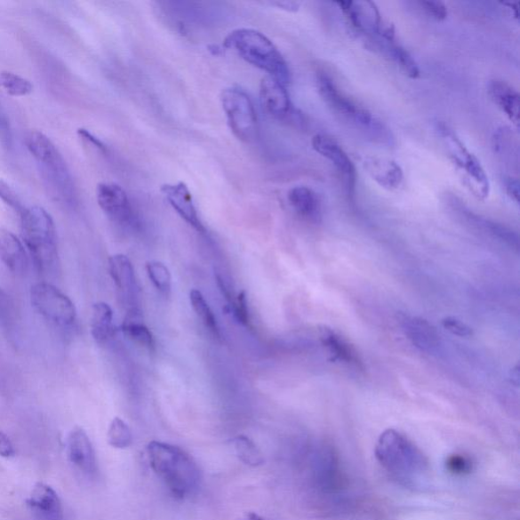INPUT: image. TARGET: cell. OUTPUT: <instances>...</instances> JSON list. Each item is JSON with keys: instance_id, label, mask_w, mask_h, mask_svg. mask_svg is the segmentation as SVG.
Instances as JSON below:
<instances>
[{"instance_id": "9", "label": "cell", "mask_w": 520, "mask_h": 520, "mask_svg": "<svg viewBox=\"0 0 520 520\" xmlns=\"http://www.w3.org/2000/svg\"><path fill=\"white\" fill-rule=\"evenodd\" d=\"M31 302L39 315L57 325L69 326L76 322L75 304L52 284H34L31 289Z\"/></svg>"}, {"instance_id": "43", "label": "cell", "mask_w": 520, "mask_h": 520, "mask_svg": "<svg viewBox=\"0 0 520 520\" xmlns=\"http://www.w3.org/2000/svg\"><path fill=\"white\" fill-rule=\"evenodd\" d=\"M510 376H511V381L512 383H515L516 387H518L519 384V366L516 365V368L512 369V372H510Z\"/></svg>"}, {"instance_id": "32", "label": "cell", "mask_w": 520, "mask_h": 520, "mask_svg": "<svg viewBox=\"0 0 520 520\" xmlns=\"http://www.w3.org/2000/svg\"><path fill=\"white\" fill-rule=\"evenodd\" d=\"M0 199L6 205H9L11 209L18 212L20 216L27 209L17 191L3 180H0Z\"/></svg>"}, {"instance_id": "12", "label": "cell", "mask_w": 520, "mask_h": 520, "mask_svg": "<svg viewBox=\"0 0 520 520\" xmlns=\"http://www.w3.org/2000/svg\"><path fill=\"white\" fill-rule=\"evenodd\" d=\"M67 453L70 464L85 476L97 473V459L88 434L80 427L71 430L67 438Z\"/></svg>"}, {"instance_id": "34", "label": "cell", "mask_w": 520, "mask_h": 520, "mask_svg": "<svg viewBox=\"0 0 520 520\" xmlns=\"http://www.w3.org/2000/svg\"><path fill=\"white\" fill-rule=\"evenodd\" d=\"M441 324L444 327L447 332H450L453 336L460 338H469L474 336V331L472 327H469L461 320L448 316L443 319Z\"/></svg>"}, {"instance_id": "15", "label": "cell", "mask_w": 520, "mask_h": 520, "mask_svg": "<svg viewBox=\"0 0 520 520\" xmlns=\"http://www.w3.org/2000/svg\"><path fill=\"white\" fill-rule=\"evenodd\" d=\"M27 505L37 520H63L60 498L47 484H36L27 500Z\"/></svg>"}, {"instance_id": "37", "label": "cell", "mask_w": 520, "mask_h": 520, "mask_svg": "<svg viewBox=\"0 0 520 520\" xmlns=\"http://www.w3.org/2000/svg\"><path fill=\"white\" fill-rule=\"evenodd\" d=\"M234 316L242 324H247L249 322L247 298L244 291L238 295L237 300L232 306Z\"/></svg>"}, {"instance_id": "36", "label": "cell", "mask_w": 520, "mask_h": 520, "mask_svg": "<svg viewBox=\"0 0 520 520\" xmlns=\"http://www.w3.org/2000/svg\"><path fill=\"white\" fill-rule=\"evenodd\" d=\"M0 141L4 147H11L12 142L10 119L2 104H0Z\"/></svg>"}, {"instance_id": "25", "label": "cell", "mask_w": 520, "mask_h": 520, "mask_svg": "<svg viewBox=\"0 0 520 520\" xmlns=\"http://www.w3.org/2000/svg\"><path fill=\"white\" fill-rule=\"evenodd\" d=\"M124 336L133 343L148 348L152 351L155 348V339L151 331L142 322L140 313L137 310L128 312L123 324Z\"/></svg>"}, {"instance_id": "44", "label": "cell", "mask_w": 520, "mask_h": 520, "mask_svg": "<svg viewBox=\"0 0 520 520\" xmlns=\"http://www.w3.org/2000/svg\"><path fill=\"white\" fill-rule=\"evenodd\" d=\"M241 520H266V519L262 518L258 514H255V512H248V514H246L244 517H242Z\"/></svg>"}, {"instance_id": "6", "label": "cell", "mask_w": 520, "mask_h": 520, "mask_svg": "<svg viewBox=\"0 0 520 520\" xmlns=\"http://www.w3.org/2000/svg\"><path fill=\"white\" fill-rule=\"evenodd\" d=\"M20 217L21 237L40 272L52 269L59 259L56 228L52 216L40 206L27 208Z\"/></svg>"}, {"instance_id": "35", "label": "cell", "mask_w": 520, "mask_h": 520, "mask_svg": "<svg viewBox=\"0 0 520 520\" xmlns=\"http://www.w3.org/2000/svg\"><path fill=\"white\" fill-rule=\"evenodd\" d=\"M419 5L429 17L437 20H444L448 16L447 7L441 2H420Z\"/></svg>"}, {"instance_id": "33", "label": "cell", "mask_w": 520, "mask_h": 520, "mask_svg": "<svg viewBox=\"0 0 520 520\" xmlns=\"http://www.w3.org/2000/svg\"><path fill=\"white\" fill-rule=\"evenodd\" d=\"M446 468L453 475L464 476L472 472L473 464L466 455L452 454L446 460Z\"/></svg>"}, {"instance_id": "24", "label": "cell", "mask_w": 520, "mask_h": 520, "mask_svg": "<svg viewBox=\"0 0 520 520\" xmlns=\"http://www.w3.org/2000/svg\"><path fill=\"white\" fill-rule=\"evenodd\" d=\"M92 336L99 345L108 343L113 336V310L110 305L98 302L92 306L91 319Z\"/></svg>"}, {"instance_id": "20", "label": "cell", "mask_w": 520, "mask_h": 520, "mask_svg": "<svg viewBox=\"0 0 520 520\" xmlns=\"http://www.w3.org/2000/svg\"><path fill=\"white\" fill-rule=\"evenodd\" d=\"M491 99L511 123L519 125L520 97L518 92L507 82L495 80L489 84Z\"/></svg>"}, {"instance_id": "21", "label": "cell", "mask_w": 520, "mask_h": 520, "mask_svg": "<svg viewBox=\"0 0 520 520\" xmlns=\"http://www.w3.org/2000/svg\"><path fill=\"white\" fill-rule=\"evenodd\" d=\"M320 340L327 353L330 354L331 361L343 363L348 366L361 368V361L357 352L347 340L332 330H324Z\"/></svg>"}, {"instance_id": "39", "label": "cell", "mask_w": 520, "mask_h": 520, "mask_svg": "<svg viewBox=\"0 0 520 520\" xmlns=\"http://www.w3.org/2000/svg\"><path fill=\"white\" fill-rule=\"evenodd\" d=\"M16 455V450L9 436L3 431H0V457L11 459Z\"/></svg>"}, {"instance_id": "30", "label": "cell", "mask_w": 520, "mask_h": 520, "mask_svg": "<svg viewBox=\"0 0 520 520\" xmlns=\"http://www.w3.org/2000/svg\"><path fill=\"white\" fill-rule=\"evenodd\" d=\"M0 88H3L7 94L13 97H25L33 92V84L27 78L11 71L0 73Z\"/></svg>"}, {"instance_id": "13", "label": "cell", "mask_w": 520, "mask_h": 520, "mask_svg": "<svg viewBox=\"0 0 520 520\" xmlns=\"http://www.w3.org/2000/svg\"><path fill=\"white\" fill-rule=\"evenodd\" d=\"M260 104L268 116L277 119L287 118L293 112L286 85L272 76L262 78L260 88Z\"/></svg>"}, {"instance_id": "1", "label": "cell", "mask_w": 520, "mask_h": 520, "mask_svg": "<svg viewBox=\"0 0 520 520\" xmlns=\"http://www.w3.org/2000/svg\"><path fill=\"white\" fill-rule=\"evenodd\" d=\"M153 472L178 500L195 494L201 485L202 472L196 461L180 447L152 441L147 446Z\"/></svg>"}, {"instance_id": "2", "label": "cell", "mask_w": 520, "mask_h": 520, "mask_svg": "<svg viewBox=\"0 0 520 520\" xmlns=\"http://www.w3.org/2000/svg\"><path fill=\"white\" fill-rule=\"evenodd\" d=\"M375 458L395 479L410 485L428 469V460L412 440L395 429L380 434L375 445Z\"/></svg>"}, {"instance_id": "18", "label": "cell", "mask_w": 520, "mask_h": 520, "mask_svg": "<svg viewBox=\"0 0 520 520\" xmlns=\"http://www.w3.org/2000/svg\"><path fill=\"white\" fill-rule=\"evenodd\" d=\"M288 201L298 216L310 222L322 220L323 205L316 192L308 187H295L289 191Z\"/></svg>"}, {"instance_id": "22", "label": "cell", "mask_w": 520, "mask_h": 520, "mask_svg": "<svg viewBox=\"0 0 520 520\" xmlns=\"http://www.w3.org/2000/svg\"><path fill=\"white\" fill-rule=\"evenodd\" d=\"M374 48L389 57L402 69L403 73L409 77L416 80L421 76V70H420L416 60L412 59L407 49L396 43V39H380L376 42Z\"/></svg>"}, {"instance_id": "10", "label": "cell", "mask_w": 520, "mask_h": 520, "mask_svg": "<svg viewBox=\"0 0 520 520\" xmlns=\"http://www.w3.org/2000/svg\"><path fill=\"white\" fill-rule=\"evenodd\" d=\"M312 148L337 168L341 180L344 181L348 196L354 197L356 183H357V170H356L352 159L345 149L337 141L324 134H316L312 139Z\"/></svg>"}, {"instance_id": "23", "label": "cell", "mask_w": 520, "mask_h": 520, "mask_svg": "<svg viewBox=\"0 0 520 520\" xmlns=\"http://www.w3.org/2000/svg\"><path fill=\"white\" fill-rule=\"evenodd\" d=\"M109 270L117 289L124 295H131L135 289V274L132 263L124 254L109 259Z\"/></svg>"}, {"instance_id": "40", "label": "cell", "mask_w": 520, "mask_h": 520, "mask_svg": "<svg viewBox=\"0 0 520 520\" xmlns=\"http://www.w3.org/2000/svg\"><path fill=\"white\" fill-rule=\"evenodd\" d=\"M77 134L78 137L89 142V144L96 147L98 149H100V151L106 152V146L103 144V142L96 138L95 135L91 133L89 131L84 130V128H81V130L77 131Z\"/></svg>"}, {"instance_id": "27", "label": "cell", "mask_w": 520, "mask_h": 520, "mask_svg": "<svg viewBox=\"0 0 520 520\" xmlns=\"http://www.w3.org/2000/svg\"><path fill=\"white\" fill-rule=\"evenodd\" d=\"M190 303L192 308H194L196 315L205 326L206 330H209L213 336L220 338V327L217 322V318L210 304L206 302L201 291L192 290L189 294Z\"/></svg>"}, {"instance_id": "38", "label": "cell", "mask_w": 520, "mask_h": 520, "mask_svg": "<svg viewBox=\"0 0 520 520\" xmlns=\"http://www.w3.org/2000/svg\"><path fill=\"white\" fill-rule=\"evenodd\" d=\"M12 311L9 296L0 289V326H7L12 322Z\"/></svg>"}, {"instance_id": "26", "label": "cell", "mask_w": 520, "mask_h": 520, "mask_svg": "<svg viewBox=\"0 0 520 520\" xmlns=\"http://www.w3.org/2000/svg\"><path fill=\"white\" fill-rule=\"evenodd\" d=\"M318 481L325 488L332 490L337 485L339 476L338 459L332 448L326 447L320 452L317 459Z\"/></svg>"}, {"instance_id": "19", "label": "cell", "mask_w": 520, "mask_h": 520, "mask_svg": "<svg viewBox=\"0 0 520 520\" xmlns=\"http://www.w3.org/2000/svg\"><path fill=\"white\" fill-rule=\"evenodd\" d=\"M0 260L13 274H24L28 268V255L23 244L7 230H0Z\"/></svg>"}, {"instance_id": "41", "label": "cell", "mask_w": 520, "mask_h": 520, "mask_svg": "<svg viewBox=\"0 0 520 520\" xmlns=\"http://www.w3.org/2000/svg\"><path fill=\"white\" fill-rule=\"evenodd\" d=\"M505 190H507L508 196L512 199V201L516 202V204L519 203V182L515 178H507L505 180Z\"/></svg>"}, {"instance_id": "31", "label": "cell", "mask_w": 520, "mask_h": 520, "mask_svg": "<svg viewBox=\"0 0 520 520\" xmlns=\"http://www.w3.org/2000/svg\"><path fill=\"white\" fill-rule=\"evenodd\" d=\"M109 445L117 450H125L132 444V433L123 419L114 418L107 433Z\"/></svg>"}, {"instance_id": "17", "label": "cell", "mask_w": 520, "mask_h": 520, "mask_svg": "<svg viewBox=\"0 0 520 520\" xmlns=\"http://www.w3.org/2000/svg\"><path fill=\"white\" fill-rule=\"evenodd\" d=\"M367 174L384 189L397 190L404 180V171L394 160L369 156L363 163Z\"/></svg>"}, {"instance_id": "11", "label": "cell", "mask_w": 520, "mask_h": 520, "mask_svg": "<svg viewBox=\"0 0 520 520\" xmlns=\"http://www.w3.org/2000/svg\"><path fill=\"white\" fill-rule=\"evenodd\" d=\"M96 194L100 208L114 223L131 224L133 219L132 206L123 188L116 183H100Z\"/></svg>"}, {"instance_id": "14", "label": "cell", "mask_w": 520, "mask_h": 520, "mask_svg": "<svg viewBox=\"0 0 520 520\" xmlns=\"http://www.w3.org/2000/svg\"><path fill=\"white\" fill-rule=\"evenodd\" d=\"M162 194L172 209L180 215L185 222L190 225L198 232H204V227L195 205L194 197L183 182L176 184H165L161 188Z\"/></svg>"}, {"instance_id": "29", "label": "cell", "mask_w": 520, "mask_h": 520, "mask_svg": "<svg viewBox=\"0 0 520 520\" xmlns=\"http://www.w3.org/2000/svg\"><path fill=\"white\" fill-rule=\"evenodd\" d=\"M147 273L155 288L164 296H169L172 289V276L169 268L161 261H148Z\"/></svg>"}, {"instance_id": "42", "label": "cell", "mask_w": 520, "mask_h": 520, "mask_svg": "<svg viewBox=\"0 0 520 520\" xmlns=\"http://www.w3.org/2000/svg\"><path fill=\"white\" fill-rule=\"evenodd\" d=\"M274 6L280 7V9L288 11V12H297L300 9V3L296 2H281V3H272L270 4Z\"/></svg>"}, {"instance_id": "4", "label": "cell", "mask_w": 520, "mask_h": 520, "mask_svg": "<svg viewBox=\"0 0 520 520\" xmlns=\"http://www.w3.org/2000/svg\"><path fill=\"white\" fill-rule=\"evenodd\" d=\"M227 49H233L242 60L258 68L284 85L291 83V71L279 49L266 35L253 28H237L227 36Z\"/></svg>"}, {"instance_id": "7", "label": "cell", "mask_w": 520, "mask_h": 520, "mask_svg": "<svg viewBox=\"0 0 520 520\" xmlns=\"http://www.w3.org/2000/svg\"><path fill=\"white\" fill-rule=\"evenodd\" d=\"M441 140L446 148L453 165L467 188L479 199H486L490 195L489 177L484 169L480 160L469 151L458 134L444 123L437 124L436 128Z\"/></svg>"}, {"instance_id": "5", "label": "cell", "mask_w": 520, "mask_h": 520, "mask_svg": "<svg viewBox=\"0 0 520 520\" xmlns=\"http://www.w3.org/2000/svg\"><path fill=\"white\" fill-rule=\"evenodd\" d=\"M317 85L320 96L334 113L364 132L369 138L380 141L381 144L391 145L393 137H391L388 128L372 112L344 94L329 76L324 73L320 74L317 78Z\"/></svg>"}, {"instance_id": "16", "label": "cell", "mask_w": 520, "mask_h": 520, "mask_svg": "<svg viewBox=\"0 0 520 520\" xmlns=\"http://www.w3.org/2000/svg\"><path fill=\"white\" fill-rule=\"evenodd\" d=\"M405 337L420 351L436 353L440 346V336L436 327L422 317L411 316L403 320Z\"/></svg>"}, {"instance_id": "8", "label": "cell", "mask_w": 520, "mask_h": 520, "mask_svg": "<svg viewBox=\"0 0 520 520\" xmlns=\"http://www.w3.org/2000/svg\"><path fill=\"white\" fill-rule=\"evenodd\" d=\"M228 124L239 140L252 144L259 139V120L247 92L240 88H228L220 97Z\"/></svg>"}, {"instance_id": "28", "label": "cell", "mask_w": 520, "mask_h": 520, "mask_svg": "<svg viewBox=\"0 0 520 520\" xmlns=\"http://www.w3.org/2000/svg\"><path fill=\"white\" fill-rule=\"evenodd\" d=\"M232 444L235 453L238 459L244 462L245 465L251 467H260L265 464V457L260 448L256 446L251 438L244 436H239L233 438Z\"/></svg>"}, {"instance_id": "3", "label": "cell", "mask_w": 520, "mask_h": 520, "mask_svg": "<svg viewBox=\"0 0 520 520\" xmlns=\"http://www.w3.org/2000/svg\"><path fill=\"white\" fill-rule=\"evenodd\" d=\"M25 145L52 195L64 204H73L76 196L74 178L54 142L46 134L31 131L26 135Z\"/></svg>"}]
</instances>
